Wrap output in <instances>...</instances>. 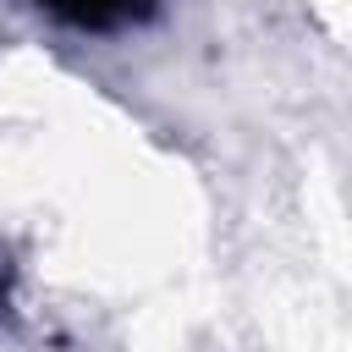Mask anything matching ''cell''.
I'll use <instances>...</instances> for the list:
<instances>
[{"mask_svg": "<svg viewBox=\"0 0 352 352\" xmlns=\"http://www.w3.org/2000/svg\"><path fill=\"white\" fill-rule=\"evenodd\" d=\"M77 33H126L154 16V0H33Z\"/></svg>", "mask_w": 352, "mask_h": 352, "instance_id": "obj_1", "label": "cell"}, {"mask_svg": "<svg viewBox=\"0 0 352 352\" xmlns=\"http://www.w3.org/2000/svg\"><path fill=\"white\" fill-rule=\"evenodd\" d=\"M6 292H11V258L0 253V302H6Z\"/></svg>", "mask_w": 352, "mask_h": 352, "instance_id": "obj_2", "label": "cell"}]
</instances>
